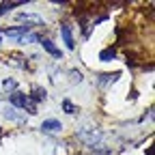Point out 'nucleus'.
Masks as SVG:
<instances>
[{"label": "nucleus", "instance_id": "f257e3e1", "mask_svg": "<svg viewBox=\"0 0 155 155\" xmlns=\"http://www.w3.org/2000/svg\"><path fill=\"white\" fill-rule=\"evenodd\" d=\"M11 104H13V108H24V110H28L30 114H37V106L30 101V97L28 95H24V93H11Z\"/></svg>", "mask_w": 155, "mask_h": 155}, {"label": "nucleus", "instance_id": "f03ea898", "mask_svg": "<svg viewBox=\"0 0 155 155\" xmlns=\"http://www.w3.org/2000/svg\"><path fill=\"white\" fill-rule=\"evenodd\" d=\"M101 131L99 129H86V131H78V140H82L84 144L88 147H95V144H99L101 142Z\"/></svg>", "mask_w": 155, "mask_h": 155}, {"label": "nucleus", "instance_id": "7ed1b4c3", "mask_svg": "<svg viewBox=\"0 0 155 155\" xmlns=\"http://www.w3.org/2000/svg\"><path fill=\"white\" fill-rule=\"evenodd\" d=\"M19 22H26L28 28L32 26H43V17H39V15H32V13H22V15H17Z\"/></svg>", "mask_w": 155, "mask_h": 155}, {"label": "nucleus", "instance_id": "20e7f679", "mask_svg": "<svg viewBox=\"0 0 155 155\" xmlns=\"http://www.w3.org/2000/svg\"><path fill=\"white\" fill-rule=\"evenodd\" d=\"M41 129H43V131H61L63 125H61V121L50 119V121H43V123H41Z\"/></svg>", "mask_w": 155, "mask_h": 155}, {"label": "nucleus", "instance_id": "39448f33", "mask_svg": "<svg viewBox=\"0 0 155 155\" xmlns=\"http://www.w3.org/2000/svg\"><path fill=\"white\" fill-rule=\"evenodd\" d=\"M41 45H43V50H45V52H50V54H52V56H56V58H61V56H63V52L58 50V48H56V45L50 41V39H43V41H41Z\"/></svg>", "mask_w": 155, "mask_h": 155}, {"label": "nucleus", "instance_id": "423d86ee", "mask_svg": "<svg viewBox=\"0 0 155 155\" xmlns=\"http://www.w3.org/2000/svg\"><path fill=\"white\" fill-rule=\"evenodd\" d=\"M121 78V73L119 71H114V73H101L99 75V84L101 86H106V84H112V82H116Z\"/></svg>", "mask_w": 155, "mask_h": 155}, {"label": "nucleus", "instance_id": "0eeeda50", "mask_svg": "<svg viewBox=\"0 0 155 155\" xmlns=\"http://www.w3.org/2000/svg\"><path fill=\"white\" fill-rule=\"evenodd\" d=\"M61 35H63V39H65L67 48H69V50H73V48H75V41H73V35H71L69 26H61Z\"/></svg>", "mask_w": 155, "mask_h": 155}, {"label": "nucleus", "instance_id": "6e6552de", "mask_svg": "<svg viewBox=\"0 0 155 155\" xmlns=\"http://www.w3.org/2000/svg\"><path fill=\"white\" fill-rule=\"evenodd\" d=\"M32 99L35 101H45V97H48V91L45 88H41V86H32Z\"/></svg>", "mask_w": 155, "mask_h": 155}, {"label": "nucleus", "instance_id": "1a4fd4ad", "mask_svg": "<svg viewBox=\"0 0 155 155\" xmlns=\"http://www.w3.org/2000/svg\"><path fill=\"white\" fill-rule=\"evenodd\" d=\"M116 56V50L114 48H106L101 54H99V61H104V63H108V61H112V58Z\"/></svg>", "mask_w": 155, "mask_h": 155}, {"label": "nucleus", "instance_id": "9d476101", "mask_svg": "<svg viewBox=\"0 0 155 155\" xmlns=\"http://www.w3.org/2000/svg\"><path fill=\"white\" fill-rule=\"evenodd\" d=\"M2 91H5V93L15 91V80H11V78H5V80H2Z\"/></svg>", "mask_w": 155, "mask_h": 155}, {"label": "nucleus", "instance_id": "9b49d317", "mask_svg": "<svg viewBox=\"0 0 155 155\" xmlns=\"http://www.w3.org/2000/svg\"><path fill=\"white\" fill-rule=\"evenodd\" d=\"M63 110H65L67 114H75V112H78V108H75L69 99H65V101H63Z\"/></svg>", "mask_w": 155, "mask_h": 155}, {"label": "nucleus", "instance_id": "f8f14e48", "mask_svg": "<svg viewBox=\"0 0 155 155\" xmlns=\"http://www.w3.org/2000/svg\"><path fill=\"white\" fill-rule=\"evenodd\" d=\"M5 116L7 119H11V121H19V116L15 114V108L11 106V108H5Z\"/></svg>", "mask_w": 155, "mask_h": 155}, {"label": "nucleus", "instance_id": "ddd939ff", "mask_svg": "<svg viewBox=\"0 0 155 155\" xmlns=\"http://www.w3.org/2000/svg\"><path fill=\"white\" fill-rule=\"evenodd\" d=\"M71 80H73V82H82V73L73 69V71H71Z\"/></svg>", "mask_w": 155, "mask_h": 155}, {"label": "nucleus", "instance_id": "4468645a", "mask_svg": "<svg viewBox=\"0 0 155 155\" xmlns=\"http://www.w3.org/2000/svg\"><path fill=\"white\" fill-rule=\"evenodd\" d=\"M0 136H2V129H0Z\"/></svg>", "mask_w": 155, "mask_h": 155}, {"label": "nucleus", "instance_id": "2eb2a0df", "mask_svg": "<svg viewBox=\"0 0 155 155\" xmlns=\"http://www.w3.org/2000/svg\"><path fill=\"white\" fill-rule=\"evenodd\" d=\"M0 39H2V32H0Z\"/></svg>", "mask_w": 155, "mask_h": 155}]
</instances>
